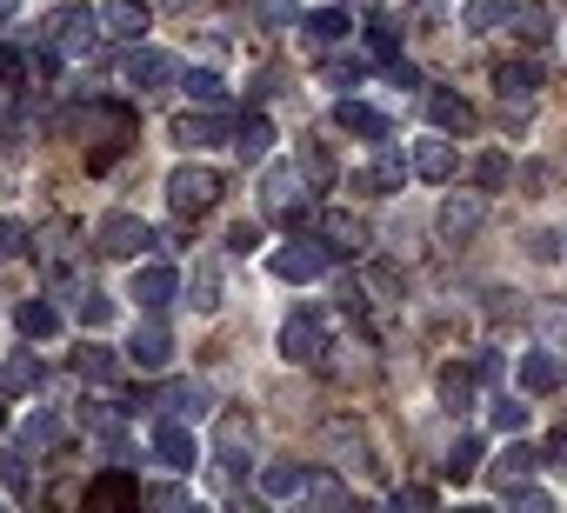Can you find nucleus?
<instances>
[{
    "mask_svg": "<svg viewBox=\"0 0 567 513\" xmlns=\"http://www.w3.org/2000/svg\"><path fill=\"white\" fill-rule=\"evenodd\" d=\"M401 180H408V160L394 154V140H381V154L354 174V187H381V193H388V187H401Z\"/></svg>",
    "mask_w": 567,
    "mask_h": 513,
    "instance_id": "nucleus-23",
    "label": "nucleus"
},
{
    "mask_svg": "<svg viewBox=\"0 0 567 513\" xmlns=\"http://www.w3.org/2000/svg\"><path fill=\"white\" fill-rule=\"evenodd\" d=\"M394 506H434V486H394Z\"/></svg>",
    "mask_w": 567,
    "mask_h": 513,
    "instance_id": "nucleus-52",
    "label": "nucleus"
},
{
    "mask_svg": "<svg viewBox=\"0 0 567 513\" xmlns=\"http://www.w3.org/2000/svg\"><path fill=\"white\" fill-rule=\"evenodd\" d=\"M301 480H308V473H301L295 460H274V467H260V493H267V500H295V493H301Z\"/></svg>",
    "mask_w": 567,
    "mask_h": 513,
    "instance_id": "nucleus-31",
    "label": "nucleus"
},
{
    "mask_svg": "<svg viewBox=\"0 0 567 513\" xmlns=\"http://www.w3.org/2000/svg\"><path fill=\"white\" fill-rule=\"evenodd\" d=\"M507 180H514V167H507V154H481V160H474V187H481V193H501Z\"/></svg>",
    "mask_w": 567,
    "mask_h": 513,
    "instance_id": "nucleus-39",
    "label": "nucleus"
},
{
    "mask_svg": "<svg viewBox=\"0 0 567 513\" xmlns=\"http://www.w3.org/2000/svg\"><path fill=\"white\" fill-rule=\"evenodd\" d=\"M181 87H187V94H194V101H200V107H220V101H227V81H220V74H214V67H194V74H187V81H181Z\"/></svg>",
    "mask_w": 567,
    "mask_h": 513,
    "instance_id": "nucleus-38",
    "label": "nucleus"
},
{
    "mask_svg": "<svg viewBox=\"0 0 567 513\" xmlns=\"http://www.w3.org/2000/svg\"><path fill=\"white\" fill-rule=\"evenodd\" d=\"M127 81H134L141 94H154V87L181 81V61H174V54H161V48H141V41H134V54H127Z\"/></svg>",
    "mask_w": 567,
    "mask_h": 513,
    "instance_id": "nucleus-11",
    "label": "nucleus"
},
{
    "mask_svg": "<svg viewBox=\"0 0 567 513\" xmlns=\"http://www.w3.org/2000/svg\"><path fill=\"white\" fill-rule=\"evenodd\" d=\"M454 167H461V154H454L447 134H421L414 140V174L421 180H454Z\"/></svg>",
    "mask_w": 567,
    "mask_h": 513,
    "instance_id": "nucleus-16",
    "label": "nucleus"
},
{
    "mask_svg": "<svg viewBox=\"0 0 567 513\" xmlns=\"http://www.w3.org/2000/svg\"><path fill=\"white\" fill-rule=\"evenodd\" d=\"M481 220H487V200H481V193H447V200H441V213H434V227H441V240H447V247L474 240V233H481Z\"/></svg>",
    "mask_w": 567,
    "mask_h": 513,
    "instance_id": "nucleus-9",
    "label": "nucleus"
},
{
    "mask_svg": "<svg viewBox=\"0 0 567 513\" xmlns=\"http://www.w3.org/2000/svg\"><path fill=\"white\" fill-rule=\"evenodd\" d=\"M154 453H161V460H167V467H174V473H187V467H194V453H200V447H194V433H187V427H181V420H161V427H154Z\"/></svg>",
    "mask_w": 567,
    "mask_h": 513,
    "instance_id": "nucleus-22",
    "label": "nucleus"
},
{
    "mask_svg": "<svg viewBox=\"0 0 567 513\" xmlns=\"http://www.w3.org/2000/svg\"><path fill=\"white\" fill-rule=\"evenodd\" d=\"M227 140V121L220 114H174V147L200 154V147H220Z\"/></svg>",
    "mask_w": 567,
    "mask_h": 513,
    "instance_id": "nucleus-18",
    "label": "nucleus"
},
{
    "mask_svg": "<svg viewBox=\"0 0 567 513\" xmlns=\"http://www.w3.org/2000/svg\"><path fill=\"white\" fill-rule=\"evenodd\" d=\"M227 247H234V253H254V247H260V220H234V227H227Z\"/></svg>",
    "mask_w": 567,
    "mask_h": 513,
    "instance_id": "nucleus-49",
    "label": "nucleus"
},
{
    "mask_svg": "<svg viewBox=\"0 0 567 513\" xmlns=\"http://www.w3.org/2000/svg\"><path fill=\"white\" fill-rule=\"evenodd\" d=\"M0 121H8V81H0Z\"/></svg>",
    "mask_w": 567,
    "mask_h": 513,
    "instance_id": "nucleus-55",
    "label": "nucleus"
},
{
    "mask_svg": "<svg viewBox=\"0 0 567 513\" xmlns=\"http://www.w3.org/2000/svg\"><path fill=\"white\" fill-rule=\"evenodd\" d=\"M74 134L87 147V167H107V160H121L141 140V114L127 101H87V114L74 121Z\"/></svg>",
    "mask_w": 567,
    "mask_h": 513,
    "instance_id": "nucleus-1",
    "label": "nucleus"
},
{
    "mask_svg": "<svg viewBox=\"0 0 567 513\" xmlns=\"http://www.w3.org/2000/svg\"><path fill=\"white\" fill-rule=\"evenodd\" d=\"M147 247H154V227L141 213H107L94 227V253H107V261H141Z\"/></svg>",
    "mask_w": 567,
    "mask_h": 513,
    "instance_id": "nucleus-6",
    "label": "nucleus"
},
{
    "mask_svg": "<svg viewBox=\"0 0 567 513\" xmlns=\"http://www.w3.org/2000/svg\"><path fill=\"white\" fill-rule=\"evenodd\" d=\"M101 34H107V28H101V14H87V8H61V14L41 21V41H48L54 54H87Z\"/></svg>",
    "mask_w": 567,
    "mask_h": 513,
    "instance_id": "nucleus-7",
    "label": "nucleus"
},
{
    "mask_svg": "<svg viewBox=\"0 0 567 513\" xmlns=\"http://www.w3.org/2000/svg\"><path fill=\"white\" fill-rule=\"evenodd\" d=\"M0 427H8V413H0Z\"/></svg>",
    "mask_w": 567,
    "mask_h": 513,
    "instance_id": "nucleus-57",
    "label": "nucleus"
},
{
    "mask_svg": "<svg viewBox=\"0 0 567 513\" xmlns=\"http://www.w3.org/2000/svg\"><path fill=\"white\" fill-rule=\"evenodd\" d=\"M14 14H21V0H0V28H8Z\"/></svg>",
    "mask_w": 567,
    "mask_h": 513,
    "instance_id": "nucleus-54",
    "label": "nucleus"
},
{
    "mask_svg": "<svg viewBox=\"0 0 567 513\" xmlns=\"http://www.w3.org/2000/svg\"><path fill=\"white\" fill-rule=\"evenodd\" d=\"M167 360H174V341H167V327H161V321L134 327V341H127V367H141V374H161Z\"/></svg>",
    "mask_w": 567,
    "mask_h": 513,
    "instance_id": "nucleus-13",
    "label": "nucleus"
},
{
    "mask_svg": "<svg viewBox=\"0 0 567 513\" xmlns=\"http://www.w3.org/2000/svg\"><path fill=\"white\" fill-rule=\"evenodd\" d=\"M74 367H81V380H121V367H127V354H114L107 341H87V347L74 354Z\"/></svg>",
    "mask_w": 567,
    "mask_h": 513,
    "instance_id": "nucleus-27",
    "label": "nucleus"
},
{
    "mask_svg": "<svg viewBox=\"0 0 567 513\" xmlns=\"http://www.w3.org/2000/svg\"><path fill=\"white\" fill-rule=\"evenodd\" d=\"M474 473H481V440L461 433V440L447 447V480H474Z\"/></svg>",
    "mask_w": 567,
    "mask_h": 513,
    "instance_id": "nucleus-40",
    "label": "nucleus"
},
{
    "mask_svg": "<svg viewBox=\"0 0 567 513\" xmlns=\"http://www.w3.org/2000/svg\"><path fill=\"white\" fill-rule=\"evenodd\" d=\"M41 380V360L34 354H14V360H0V394H28Z\"/></svg>",
    "mask_w": 567,
    "mask_h": 513,
    "instance_id": "nucleus-37",
    "label": "nucleus"
},
{
    "mask_svg": "<svg viewBox=\"0 0 567 513\" xmlns=\"http://www.w3.org/2000/svg\"><path fill=\"white\" fill-rule=\"evenodd\" d=\"M167 8H181V14H187V8H200V0H167Z\"/></svg>",
    "mask_w": 567,
    "mask_h": 513,
    "instance_id": "nucleus-56",
    "label": "nucleus"
},
{
    "mask_svg": "<svg viewBox=\"0 0 567 513\" xmlns=\"http://www.w3.org/2000/svg\"><path fill=\"white\" fill-rule=\"evenodd\" d=\"M308 174H301V160H274L267 174H260V207L274 213V220H301L308 213Z\"/></svg>",
    "mask_w": 567,
    "mask_h": 513,
    "instance_id": "nucleus-3",
    "label": "nucleus"
},
{
    "mask_svg": "<svg viewBox=\"0 0 567 513\" xmlns=\"http://www.w3.org/2000/svg\"><path fill=\"white\" fill-rule=\"evenodd\" d=\"M321 240H328V253H348V261L368 253V227L354 213H321Z\"/></svg>",
    "mask_w": 567,
    "mask_h": 513,
    "instance_id": "nucleus-20",
    "label": "nucleus"
},
{
    "mask_svg": "<svg viewBox=\"0 0 567 513\" xmlns=\"http://www.w3.org/2000/svg\"><path fill=\"white\" fill-rule=\"evenodd\" d=\"M301 500H315V506H341L348 486H341L334 473H308V480H301Z\"/></svg>",
    "mask_w": 567,
    "mask_h": 513,
    "instance_id": "nucleus-42",
    "label": "nucleus"
},
{
    "mask_svg": "<svg viewBox=\"0 0 567 513\" xmlns=\"http://www.w3.org/2000/svg\"><path fill=\"white\" fill-rule=\"evenodd\" d=\"M321 74H328L334 87H361V81H368V61H361V54H354V61H328Z\"/></svg>",
    "mask_w": 567,
    "mask_h": 513,
    "instance_id": "nucleus-45",
    "label": "nucleus"
},
{
    "mask_svg": "<svg viewBox=\"0 0 567 513\" xmlns=\"http://www.w3.org/2000/svg\"><path fill=\"white\" fill-rule=\"evenodd\" d=\"M507 34L520 48H547L554 41V14L540 8V0H514V8H507Z\"/></svg>",
    "mask_w": 567,
    "mask_h": 513,
    "instance_id": "nucleus-15",
    "label": "nucleus"
},
{
    "mask_svg": "<svg viewBox=\"0 0 567 513\" xmlns=\"http://www.w3.org/2000/svg\"><path fill=\"white\" fill-rule=\"evenodd\" d=\"M301 174H308L315 187H328V180H334V154H328L321 140H308V147H301Z\"/></svg>",
    "mask_w": 567,
    "mask_h": 513,
    "instance_id": "nucleus-43",
    "label": "nucleus"
},
{
    "mask_svg": "<svg viewBox=\"0 0 567 513\" xmlns=\"http://www.w3.org/2000/svg\"><path fill=\"white\" fill-rule=\"evenodd\" d=\"M534 321H540V334H547V347L560 354V347H567V307H540Z\"/></svg>",
    "mask_w": 567,
    "mask_h": 513,
    "instance_id": "nucleus-46",
    "label": "nucleus"
},
{
    "mask_svg": "<svg viewBox=\"0 0 567 513\" xmlns=\"http://www.w3.org/2000/svg\"><path fill=\"white\" fill-rule=\"evenodd\" d=\"M147 500H154V506H187V493H181V486H147Z\"/></svg>",
    "mask_w": 567,
    "mask_h": 513,
    "instance_id": "nucleus-53",
    "label": "nucleus"
},
{
    "mask_svg": "<svg viewBox=\"0 0 567 513\" xmlns=\"http://www.w3.org/2000/svg\"><path fill=\"white\" fill-rule=\"evenodd\" d=\"M328 261H334V253H328V240H321V233H315V240H301V233H295L288 247H274V261H267V268H274V281L308 287V281H321V274H328Z\"/></svg>",
    "mask_w": 567,
    "mask_h": 513,
    "instance_id": "nucleus-4",
    "label": "nucleus"
},
{
    "mask_svg": "<svg viewBox=\"0 0 567 513\" xmlns=\"http://www.w3.org/2000/svg\"><path fill=\"white\" fill-rule=\"evenodd\" d=\"M280 360L288 367H321L328 360V321L321 314H288L280 321Z\"/></svg>",
    "mask_w": 567,
    "mask_h": 513,
    "instance_id": "nucleus-5",
    "label": "nucleus"
},
{
    "mask_svg": "<svg viewBox=\"0 0 567 513\" xmlns=\"http://www.w3.org/2000/svg\"><path fill=\"white\" fill-rule=\"evenodd\" d=\"M174 294H181V274H174V268H161V261L134 268V281H127V301H141V314H167V307H174Z\"/></svg>",
    "mask_w": 567,
    "mask_h": 513,
    "instance_id": "nucleus-10",
    "label": "nucleus"
},
{
    "mask_svg": "<svg viewBox=\"0 0 567 513\" xmlns=\"http://www.w3.org/2000/svg\"><path fill=\"white\" fill-rule=\"evenodd\" d=\"M107 321H114V301L94 294V287H81V327H107Z\"/></svg>",
    "mask_w": 567,
    "mask_h": 513,
    "instance_id": "nucleus-44",
    "label": "nucleus"
},
{
    "mask_svg": "<svg viewBox=\"0 0 567 513\" xmlns=\"http://www.w3.org/2000/svg\"><path fill=\"white\" fill-rule=\"evenodd\" d=\"M427 114H434L447 134H474V107H467L461 94H447V87H434V94H427Z\"/></svg>",
    "mask_w": 567,
    "mask_h": 513,
    "instance_id": "nucleus-29",
    "label": "nucleus"
},
{
    "mask_svg": "<svg viewBox=\"0 0 567 513\" xmlns=\"http://www.w3.org/2000/svg\"><path fill=\"white\" fill-rule=\"evenodd\" d=\"M520 387H527V394H554V387H560V354H554V347L520 354Z\"/></svg>",
    "mask_w": 567,
    "mask_h": 513,
    "instance_id": "nucleus-24",
    "label": "nucleus"
},
{
    "mask_svg": "<svg viewBox=\"0 0 567 513\" xmlns=\"http://www.w3.org/2000/svg\"><path fill=\"white\" fill-rule=\"evenodd\" d=\"M494 94H501L507 107H514V101L527 107V101L540 94V67H534V61H501V67H494Z\"/></svg>",
    "mask_w": 567,
    "mask_h": 513,
    "instance_id": "nucleus-17",
    "label": "nucleus"
},
{
    "mask_svg": "<svg viewBox=\"0 0 567 513\" xmlns=\"http://www.w3.org/2000/svg\"><path fill=\"white\" fill-rule=\"evenodd\" d=\"M301 34H308V41H315V48H334V41H341V34H354V21H348V14H334V8H328V14H308V21H301Z\"/></svg>",
    "mask_w": 567,
    "mask_h": 513,
    "instance_id": "nucleus-34",
    "label": "nucleus"
},
{
    "mask_svg": "<svg viewBox=\"0 0 567 513\" xmlns=\"http://www.w3.org/2000/svg\"><path fill=\"white\" fill-rule=\"evenodd\" d=\"M220 193H227V180H220L214 167H194V160H181V167L167 174V207H174L181 220H194V213L220 207Z\"/></svg>",
    "mask_w": 567,
    "mask_h": 513,
    "instance_id": "nucleus-2",
    "label": "nucleus"
},
{
    "mask_svg": "<svg viewBox=\"0 0 567 513\" xmlns=\"http://www.w3.org/2000/svg\"><path fill=\"white\" fill-rule=\"evenodd\" d=\"M441 407L467 413L474 407V367H441Z\"/></svg>",
    "mask_w": 567,
    "mask_h": 513,
    "instance_id": "nucleus-32",
    "label": "nucleus"
},
{
    "mask_svg": "<svg viewBox=\"0 0 567 513\" xmlns=\"http://www.w3.org/2000/svg\"><path fill=\"white\" fill-rule=\"evenodd\" d=\"M267 140H274L267 114H247V121L234 127V147H240V160H260V154H267Z\"/></svg>",
    "mask_w": 567,
    "mask_h": 513,
    "instance_id": "nucleus-35",
    "label": "nucleus"
},
{
    "mask_svg": "<svg viewBox=\"0 0 567 513\" xmlns=\"http://www.w3.org/2000/svg\"><path fill=\"white\" fill-rule=\"evenodd\" d=\"M220 294H227V287H220V268H214V261H194V274H187V307H194V314H214Z\"/></svg>",
    "mask_w": 567,
    "mask_h": 513,
    "instance_id": "nucleus-25",
    "label": "nucleus"
},
{
    "mask_svg": "<svg viewBox=\"0 0 567 513\" xmlns=\"http://www.w3.org/2000/svg\"><path fill=\"white\" fill-rule=\"evenodd\" d=\"M260 21H267V28H295L301 8H295V0H260Z\"/></svg>",
    "mask_w": 567,
    "mask_h": 513,
    "instance_id": "nucleus-48",
    "label": "nucleus"
},
{
    "mask_svg": "<svg viewBox=\"0 0 567 513\" xmlns=\"http://www.w3.org/2000/svg\"><path fill=\"white\" fill-rule=\"evenodd\" d=\"M81 420H87V433H94V440H107V453H121V447H127V413H121L114 400H101V407H87Z\"/></svg>",
    "mask_w": 567,
    "mask_h": 513,
    "instance_id": "nucleus-28",
    "label": "nucleus"
},
{
    "mask_svg": "<svg viewBox=\"0 0 567 513\" xmlns=\"http://www.w3.org/2000/svg\"><path fill=\"white\" fill-rule=\"evenodd\" d=\"M167 413H207V387L200 380H174L167 387Z\"/></svg>",
    "mask_w": 567,
    "mask_h": 513,
    "instance_id": "nucleus-41",
    "label": "nucleus"
},
{
    "mask_svg": "<svg viewBox=\"0 0 567 513\" xmlns=\"http://www.w3.org/2000/svg\"><path fill=\"white\" fill-rule=\"evenodd\" d=\"M14 327H21L28 341H54V334H61V314H54L41 294H28V301L14 307Z\"/></svg>",
    "mask_w": 567,
    "mask_h": 513,
    "instance_id": "nucleus-26",
    "label": "nucleus"
},
{
    "mask_svg": "<svg viewBox=\"0 0 567 513\" xmlns=\"http://www.w3.org/2000/svg\"><path fill=\"white\" fill-rule=\"evenodd\" d=\"M534 467H540V453H534V447H527L520 433H507V447L494 453V467H487V473H494V486L507 493V486H514V480H527Z\"/></svg>",
    "mask_w": 567,
    "mask_h": 513,
    "instance_id": "nucleus-19",
    "label": "nucleus"
},
{
    "mask_svg": "<svg viewBox=\"0 0 567 513\" xmlns=\"http://www.w3.org/2000/svg\"><path fill=\"white\" fill-rule=\"evenodd\" d=\"M28 253V227L21 220H0V261H21Z\"/></svg>",
    "mask_w": 567,
    "mask_h": 513,
    "instance_id": "nucleus-47",
    "label": "nucleus"
},
{
    "mask_svg": "<svg viewBox=\"0 0 567 513\" xmlns=\"http://www.w3.org/2000/svg\"><path fill=\"white\" fill-rule=\"evenodd\" d=\"M254 460V413L247 407H227L220 420H214V467H247Z\"/></svg>",
    "mask_w": 567,
    "mask_h": 513,
    "instance_id": "nucleus-8",
    "label": "nucleus"
},
{
    "mask_svg": "<svg viewBox=\"0 0 567 513\" xmlns=\"http://www.w3.org/2000/svg\"><path fill=\"white\" fill-rule=\"evenodd\" d=\"M527 413H534V407H527L520 394H494V400H487V420H494L501 433H520V427H527Z\"/></svg>",
    "mask_w": 567,
    "mask_h": 513,
    "instance_id": "nucleus-36",
    "label": "nucleus"
},
{
    "mask_svg": "<svg viewBox=\"0 0 567 513\" xmlns=\"http://www.w3.org/2000/svg\"><path fill=\"white\" fill-rule=\"evenodd\" d=\"M147 500V486L134 480V473H101V480H87V506H141Z\"/></svg>",
    "mask_w": 567,
    "mask_h": 513,
    "instance_id": "nucleus-21",
    "label": "nucleus"
},
{
    "mask_svg": "<svg viewBox=\"0 0 567 513\" xmlns=\"http://www.w3.org/2000/svg\"><path fill=\"white\" fill-rule=\"evenodd\" d=\"M101 28H107V41H141L154 28V8H147V0H107Z\"/></svg>",
    "mask_w": 567,
    "mask_h": 513,
    "instance_id": "nucleus-14",
    "label": "nucleus"
},
{
    "mask_svg": "<svg viewBox=\"0 0 567 513\" xmlns=\"http://www.w3.org/2000/svg\"><path fill=\"white\" fill-rule=\"evenodd\" d=\"M507 500H514L520 513H547V493H540V486H527V480H514V486H507Z\"/></svg>",
    "mask_w": 567,
    "mask_h": 513,
    "instance_id": "nucleus-50",
    "label": "nucleus"
},
{
    "mask_svg": "<svg viewBox=\"0 0 567 513\" xmlns=\"http://www.w3.org/2000/svg\"><path fill=\"white\" fill-rule=\"evenodd\" d=\"M540 467H554V473H567V427H560V433H554V440L540 447Z\"/></svg>",
    "mask_w": 567,
    "mask_h": 513,
    "instance_id": "nucleus-51",
    "label": "nucleus"
},
{
    "mask_svg": "<svg viewBox=\"0 0 567 513\" xmlns=\"http://www.w3.org/2000/svg\"><path fill=\"white\" fill-rule=\"evenodd\" d=\"M334 127L354 134V140H374V147L394 140V121H388L381 107H368V101H341V107H334Z\"/></svg>",
    "mask_w": 567,
    "mask_h": 513,
    "instance_id": "nucleus-12",
    "label": "nucleus"
},
{
    "mask_svg": "<svg viewBox=\"0 0 567 513\" xmlns=\"http://www.w3.org/2000/svg\"><path fill=\"white\" fill-rule=\"evenodd\" d=\"M54 447H61V413H48V407L28 413L21 420V453H54Z\"/></svg>",
    "mask_w": 567,
    "mask_h": 513,
    "instance_id": "nucleus-30",
    "label": "nucleus"
},
{
    "mask_svg": "<svg viewBox=\"0 0 567 513\" xmlns=\"http://www.w3.org/2000/svg\"><path fill=\"white\" fill-rule=\"evenodd\" d=\"M507 8H514V0H467V8H461V28H467V34H487V28L507 21Z\"/></svg>",
    "mask_w": 567,
    "mask_h": 513,
    "instance_id": "nucleus-33",
    "label": "nucleus"
}]
</instances>
